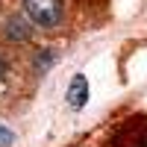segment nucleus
<instances>
[{"label": "nucleus", "mask_w": 147, "mask_h": 147, "mask_svg": "<svg viewBox=\"0 0 147 147\" xmlns=\"http://www.w3.org/2000/svg\"><path fill=\"white\" fill-rule=\"evenodd\" d=\"M6 38H9V41H27V38H30V24L24 21L21 15L9 18V21H6Z\"/></svg>", "instance_id": "nucleus-3"}, {"label": "nucleus", "mask_w": 147, "mask_h": 147, "mask_svg": "<svg viewBox=\"0 0 147 147\" xmlns=\"http://www.w3.org/2000/svg\"><path fill=\"white\" fill-rule=\"evenodd\" d=\"M65 97H68V106H71V109H82L85 100H88V80H85L82 74H77V77L71 80Z\"/></svg>", "instance_id": "nucleus-2"}, {"label": "nucleus", "mask_w": 147, "mask_h": 147, "mask_svg": "<svg viewBox=\"0 0 147 147\" xmlns=\"http://www.w3.org/2000/svg\"><path fill=\"white\" fill-rule=\"evenodd\" d=\"M24 12L38 27H56L62 18V3L59 0H24Z\"/></svg>", "instance_id": "nucleus-1"}, {"label": "nucleus", "mask_w": 147, "mask_h": 147, "mask_svg": "<svg viewBox=\"0 0 147 147\" xmlns=\"http://www.w3.org/2000/svg\"><path fill=\"white\" fill-rule=\"evenodd\" d=\"M3 74H6V62H3V59H0V77H3Z\"/></svg>", "instance_id": "nucleus-5"}, {"label": "nucleus", "mask_w": 147, "mask_h": 147, "mask_svg": "<svg viewBox=\"0 0 147 147\" xmlns=\"http://www.w3.org/2000/svg\"><path fill=\"white\" fill-rule=\"evenodd\" d=\"M12 144H15V136L6 127H0V147H12Z\"/></svg>", "instance_id": "nucleus-4"}, {"label": "nucleus", "mask_w": 147, "mask_h": 147, "mask_svg": "<svg viewBox=\"0 0 147 147\" xmlns=\"http://www.w3.org/2000/svg\"><path fill=\"white\" fill-rule=\"evenodd\" d=\"M138 147H147V138H141V141H138Z\"/></svg>", "instance_id": "nucleus-6"}]
</instances>
